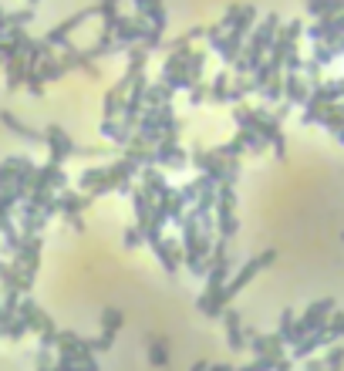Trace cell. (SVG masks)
<instances>
[{
    "label": "cell",
    "instance_id": "obj_3",
    "mask_svg": "<svg viewBox=\"0 0 344 371\" xmlns=\"http://www.w3.org/2000/svg\"><path fill=\"white\" fill-rule=\"evenodd\" d=\"M274 257H277V250H264L260 257H253V260L243 263V267H240V274H233V277L226 280V297L233 300V297L240 294V291H243V287H247V284H250V280L257 277L264 267H270V263H274Z\"/></svg>",
    "mask_w": 344,
    "mask_h": 371
},
{
    "label": "cell",
    "instance_id": "obj_20",
    "mask_svg": "<svg viewBox=\"0 0 344 371\" xmlns=\"http://www.w3.org/2000/svg\"><path fill=\"white\" fill-rule=\"evenodd\" d=\"M122 321H125V317H122V310H118V308H105V310H102V334L115 341V334H118Z\"/></svg>",
    "mask_w": 344,
    "mask_h": 371
},
{
    "label": "cell",
    "instance_id": "obj_26",
    "mask_svg": "<svg viewBox=\"0 0 344 371\" xmlns=\"http://www.w3.org/2000/svg\"><path fill=\"white\" fill-rule=\"evenodd\" d=\"M149 361H152V365H159V368L169 361V351H166V341H162V338L149 341Z\"/></svg>",
    "mask_w": 344,
    "mask_h": 371
},
{
    "label": "cell",
    "instance_id": "obj_21",
    "mask_svg": "<svg viewBox=\"0 0 344 371\" xmlns=\"http://www.w3.org/2000/svg\"><path fill=\"white\" fill-rule=\"evenodd\" d=\"M307 11L314 17H334L344 11V0H307Z\"/></svg>",
    "mask_w": 344,
    "mask_h": 371
},
{
    "label": "cell",
    "instance_id": "obj_2",
    "mask_svg": "<svg viewBox=\"0 0 344 371\" xmlns=\"http://www.w3.org/2000/svg\"><path fill=\"white\" fill-rule=\"evenodd\" d=\"M44 145H47V159L58 162V166H64L71 155L78 152V142L71 139L61 125H47L44 128Z\"/></svg>",
    "mask_w": 344,
    "mask_h": 371
},
{
    "label": "cell",
    "instance_id": "obj_18",
    "mask_svg": "<svg viewBox=\"0 0 344 371\" xmlns=\"http://www.w3.org/2000/svg\"><path fill=\"white\" fill-rule=\"evenodd\" d=\"M209 102H219V105L230 102V71H219V75L209 81Z\"/></svg>",
    "mask_w": 344,
    "mask_h": 371
},
{
    "label": "cell",
    "instance_id": "obj_31",
    "mask_svg": "<svg viewBox=\"0 0 344 371\" xmlns=\"http://www.w3.org/2000/svg\"><path fill=\"white\" fill-rule=\"evenodd\" d=\"M274 371H294V365H290V358H281V361H277V368Z\"/></svg>",
    "mask_w": 344,
    "mask_h": 371
},
{
    "label": "cell",
    "instance_id": "obj_10",
    "mask_svg": "<svg viewBox=\"0 0 344 371\" xmlns=\"http://www.w3.org/2000/svg\"><path fill=\"white\" fill-rule=\"evenodd\" d=\"M223 324H226V344H230L233 351H243V348H247V331H243L240 310H233V308L223 310Z\"/></svg>",
    "mask_w": 344,
    "mask_h": 371
},
{
    "label": "cell",
    "instance_id": "obj_14",
    "mask_svg": "<svg viewBox=\"0 0 344 371\" xmlns=\"http://www.w3.org/2000/svg\"><path fill=\"white\" fill-rule=\"evenodd\" d=\"M135 14H142L152 28L166 31V4L162 0H135Z\"/></svg>",
    "mask_w": 344,
    "mask_h": 371
},
{
    "label": "cell",
    "instance_id": "obj_29",
    "mask_svg": "<svg viewBox=\"0 0 344 371\" xmlns=\"http://www.w3.org/2000/svg\"><path fill=\"white\" fill-rule=\"evenodd\" d=\"M274 368H277L274 358H253V361H247V365H240L236 371H274Z\"/></svg>",
    "mask_w": 344,
    "mask_h": 371
},
{
    "label": "cell",
    "instance_id": "obj_12",
    "mask_svg": "<svg viewBox=\"0 0 344 371\" xmlns=\"http://www.w3.org/2000/svg\"><path fill=\"white\" fill-rule=\"evenodd\" d=\"M0 122L7 125L14 135H20L24 142H34V145H44V132H37V128H31V125H24L20 118H17L14 111H0Z\"/></svg>",
    "mask_w": 344,
    "mask_h": 371
},
{
    "label": "cell",
    "instance_id": "obj_9",
    "mask_svg": "<svg viewBox=\"0 0 344 371\" xmlns=\"http://www.w3.org/2000/svg\"><path fill=\"white\" fill-rule=\"evenodd\" d=\"M186 162H189V155L183 152V145H179V142H159V145H156V159H152V166L183 169Z\"/></svg>",
    "mask_w": 344,
    "mask_h": 371
},
{
    "label": "cell",
    "instance_id": "obj_22",
    "mask_svg": "<svg viewBox=\"0 0 344 371\" xmlns=\"http://www.w3.org/2000/svg\"><path fill=\"white\" fill-rule=\"evenodd\" d=\"M118 7H122V0H94L92 4L94 17H102V24H111L118 17Z\"/></svg>",
    "mask_w": 344,
    "mask_h": 371
},
{
    "label": "cell",
    "instance_id": "obj_32",
    "mask_svg": "<svg viewBox=\"0 0 344 371\" xmlns=\"http://www.w3.org/2000/svg\"><path fill=\"white\" fill-rule=\"evenodd\" d=\"M209 371H236L233 365H209Z\"/></svg>",
    "mask_w": 344,
    "mask_h": 371
},
{
    "label": "cell",
    "instance_id": "obj_5",
    "mask_svg": "<svg viewBox=\"0 0 344 371\" xmlns=\"http://www.w3.org/2000/svg\"><path fill=\"white\" fill-rule=\"evenodd\" d=\"M247 348H253L257 358H274V361L287 358V344H283V338L277 331H274V334H260V331L247 334Z\"/></svg>",
    "mask_w": 344,
    "mask_h": 371
},
{
    "label": "cell",
    "instance_id": "obj_33",
    "mask_svg": "<svg viewBox=\"0 0 344 371\" xmlns=\"http://www.w3.org/2000/svg\"><path fill=\"white\" fill-rule=\"evenodd\" d=\"M192 371H209V361H196V365H192Z\"/></svg>",
    "mask_w": 344,
    "mask_h": 371
},
{
    "label": "cell",
    "instance_id": "obj_13",
    "mask_svg": "<svg viewBox=\"0 0 344 371\" xmlns=\"http://www.w3.org/2000/svg\"><path fill=\"white\" fill-rule=\"evenodd\" d=\"M98 132H102V139H111L115 145H128V139H132V125H125L122 118H102V125H98Z\"/></svg>",
    "mask_w": 344,
    "mask_h": 371
},
{
    "label": "cell",
    "instance_id": "obj_19",
    "mask_svg": "<svg viewBox=\"0 0 344 371\" xmlns=\"http://www.w3.org/2000/svg\"><path fill=\"white\" fill-rule=\"evenodd\" d=\"M37 68H41L44 81H61V78L68 75V64L61 61V54H54V58H44V61L37 64Z\"/></svg>",
    "mask_w": 344,
    "mask_h": 371
},
{
    "label": "cell",
    "instance_id": "obj_23",
    "mask_svg": "<svg viewBox=\"0 0 344 371\" xmlns=\"http://www.w3.org/2000/svg\"><path fill=\"white\" fill-rule=\"evenodd\" d=\"M27 334H31V327H27V321H24L20 314H17L14 321L4 327V338H7V341H20V338H27Z\"/></svg>",
    "mask_w": 344,
    "mask_h": 371
},
{
    "label": "cell",
    "instance_id": "obj_35",
    "mask_svg": "<svg viewBox=\"0 0 344 371\" xmlns=\"http://www.w3.org/2000/svg\"><path fill=\"white\" fill-rule=\"evenodd\" d=\"M0 17H4V7H0Z\"/></svg>",
    "mask_w": 344,
    "mask_h": 371
},
{
    "label": "cell",
    "instance_id": "obj_15",
    "mask_svg": "<svg viewBox=\"0 0 344 371\" xmlns=\"http://www.w3.org/2000/svg\"><path fill=\"white\" fill-rule=\"evenodd\" d=\"M277 31H281V17H277V14H266L250 34L257 37V41H260V44H264L266 54H270V47H274V41H277Z\"/></svg>",
    "mask_w": 344,
    "mask_h": 371
},
{
    "label": "cell",
    "instance_id": "obj_4",
    "mask_svg": "<svg viewBox=\"0 0 344 371\" xmlns=\"http://www.w3.org/2000/svg\"><path fill=\"white\" fill-rule=\"evenodd\" d=\"M92 17H94V11H92V7H85V11H78V14H71L68 20L54 24V28L44 34V41H47L51 47H68V44H71V34L78 31L85 20H92Z\"/></svg>",
    "mask_w": 344,
    "mask_h": 371
},
{
    "label": "cell",
    "instance_id": "obj_25",
    "mask_svg": "<svg viewBox=\"0 0 344 371\" xmlns=\"http://www.w3.org/2000/svg\"><path fill=\"white\" fill-rule=\"evenodd\" d=\"M311 58L321 64V68H328V64H334L338 58H341V54H338V51H334L331 44H314V54H311Z\"/></svg>",
    "mask_w": 344,
    "mask_h": 371
},
{
    "label": "cell",
    "instance_id": "obj_1",
    "mask_svg": "<svg viewBox=\"0 0 344 371\" xmlns=\"http://www.w3.org/2000/svg\"><path fill=\"white\" fill-rule=\"evenodd\" d=\"M216 233L219 240H233L236 230H240V219H236V193L230 183H219V200H216Z\"/></svg>",
    "mask_w": 344,
    "mask_h": 371
},
{
    "label": "cell",
    "instance_id": "obj_6",
    "mask_svg": "<svg viewBox=\"0 0 344 371\" xmlns=\"http://www.w3.org/2000/svg\"><path fill=\"white\" fill-rule=\"evenodd\" d=\"M58 202H61V217L75 226V230H85V209H88V202H92V196H81V193H68V189H61L58 193Z\"/></svg>",
    "mask_w": 344,
    "mask_h": 371
},
{
    "label": "cell",
    "instance_id": "obj_24",
    "mask_svg": "<svg viewBox=\"0 0 344 371\" xmlns=\"http://www.w3.org/2000/svg\"><path fill=\"white\" fill-rule=\"evenodd\" d=\"M44 75H41V68H27V75H24V88L31 95H44Z\"/></svg>",
    "mask_w": 344,
    "mask_h": 371
},
{
    "label": "cell",
    "instance_id": "obj_16",
    "mask_svg": "<svg viewBox=\"0 0 344 371\" xmlns=\"http://www.w3.org/2000/svg\"><path fill=\"white\" fill-rule=\"evenodd\" d=\"M4 71H7V92H17L24 85V75H27V58L24 54H11Z\"/></svg>",
    "mask_w": 344,
    "mask_h": 371
},
{
    "label": "cell",
    "instance_id": "obj_7",
    "mask_svg": "<svg viewBox=\"0 0 344 371\" xmlns=\"http://www.w3.org/2000/svg\"><path fill=\"white\" fill-rule=\"evenodd\" d=\"M149 247L156 250L159 263H162V270L169 274V277H176V270L183 267V243H176V240H156V243H149Z\"/></svg>",
    "mask_w": 344,
    "mask_h": 371
},
{
    "label": "cell",
    "instance_id": "obj_30",
    "mask_svg": "<svg viewBox=\"0 0 344 371\" xmlns=\"http://www.w3.org/2000/svg\"><path fill=\"white\" fill-rule=\"evenodd\" d=\"M189 102H192V105L209 102V85H203V81H199V85H192V88H189Z\"/></svg>",
    "mask_w": 344,
    "mask_h": 371
},
{
    "label": "cell",
    "instance_id": "obj_11",
    "mask_svg": "<svg viewBox=\"0 0 344 371\" xmlns=\"http://www.w3.org/2000/svg\"><path fill=\"white\" fill-rule=\"evenodd\" d=\"M328 344H334V341L328 338V327H321V331H311V334L300 341V344H294L290 351H294V358L304 361V358H311L314 351H321V348H328Z\"/></svg>",
    "mask_w": 344,
    "mask_h": 371
},
{
    "label": "cell",
    "instance_id": "obj_8",
    "mask_svg": "<svg viewBox=\"0 0 344 371\" xmlns=\"http://www.w3.org/2000/svg\"><path fill=\"white\" fill-rule=\"evenodd\" d=\"M283 98L290 105H304L311 98V85H307V78L300 71H283Z\"/></svg>",
    "mask_w": 344,
    "mask_h": 371
},
{
    "label": "cell",
    "instance_id": "obj_17",
    "mask_svg": "<svg viewBox=\"0 0 344 371\" xmlns=\"http://www.w3.org/2000/svg\"><path fill=\"white\" fill-rule=\"evenodd\" d=\"M253 92H257L253 75H240V71H236V78L230 75V102H233V105H240V102H243L247 95H253Z\"/></svg>",
    "mask_w": 344,
    "mask_h": 371
},
{
    "label": "cell",
    "instance_id": "obj_27",
    "mask_svg": "<svg viewBox=\"0 0 344 371\" xmlns=\"http://www.w3.org/2000/svg\"><path fill=\"white\" fill-rule=\"evenodd\" d=\"M324 368H328V371H341V368H344V348H341V344H328Z\"/></svg>",
    "mask_w": 344,
    "mask_h": 371
},
{
    "label": "cell",
    "instance_id": "obj_34",
    "mask_svg": "<svg viewBox=\"0 0 344 371\" xmlns=\"http://www.w3.org/2000/svg\"><path fill=\"white\" fill-rule=\"evenodd\" d=\"M27 4H31V7H34V4H41V0H27Z\"/></svg>",
    "mask_w": 344,
    "mask_h": 371
},
{
    "label": "cell",
    "instance_id": "obj_28",
    "mask_svg": "<svg viewBox=\"0 0 344 371\" xmlns=\"http://www.w3.org/2000/svg\"><path fill=\"white\" fill-rule=\"evenodd\" d=\"M122 240H125L128 250H135V247H142V243H149V240H145V230H142L139 223H135V226H128V230L122 233Z\"/></svg>",
    "mask_w": 344,
    "mask_h": 371
}]
</instances>
